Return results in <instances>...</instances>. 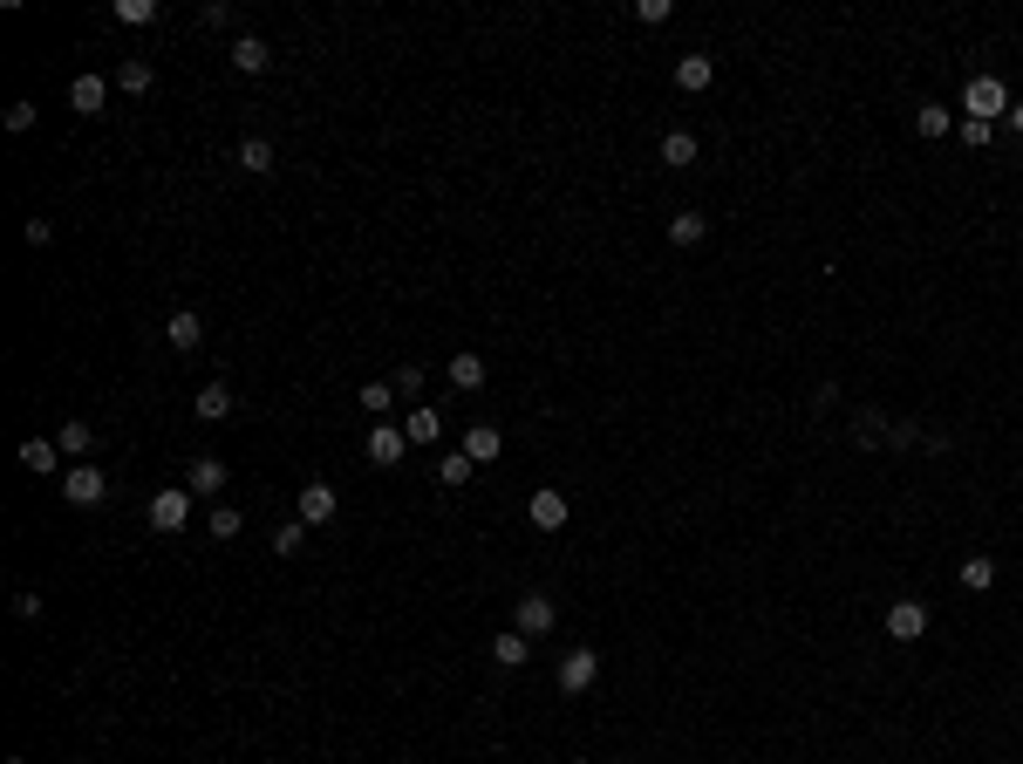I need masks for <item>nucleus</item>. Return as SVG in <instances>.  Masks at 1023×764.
I'll return each mask as SVG.
<instances>
[{"mask_svg":"<svg viewBox=\"0 0 1023 764\" xmlns=\"http://www.w3.org/2000/svg\"><path fill=\"white\" fill-rule=\"evenodd\" d=\"M69 103H76V116H103L110 82H103V76H76V82H69Z\"/></svg>","mask_w":1023,"mask_h":764,"instance_id":"10","label":"nucleus"},{"mask_svg":"<svg viewBox=\"0 0 1023 764\" xmlns=\"http://www.w3.org/2000/svg\"><path fill=\"white\" fill-rule=\"evenodd\" d=\"M553 621H560V608H553L546 594H526V601L512 608V628H519L526 642H539V635H553Z\"/></svg>","mask_w":1023,"mask_h":764,"instance_id":"2","label":"nucleus"},{"mask_svg":"<svg viewBox=\"0 0 1023 764\" xmlns=\"http://www.w3.org/2000/svg\"><path fill=\"white\" fill-rule=\"evenodd\" d=\"M962 110L976 116V123H996V116H1010V89L996 76H969V89H962Z\"/></svg>","mask_w":1023,"mask_h":764,"instance_id":"1","label":"nucleus"},{"mask_svg":"<svg viewBox=\"0 0 1023 764\" xmlns=\"http://www.w3.org/2000/svg\"><path fill=\"white\" fill-rule=\"evenodd\" d=\"M662 164H669V171H689V164H696V137H689V130H669V137H662Z\"/></svg>","mask_w":1023,"mask_h":764,"instance_id":"19","label":"nucleus"},{"mask_svg":"<svg viewBox=\"0 0 1023 764\" xmlns=\"http://www.w3.org/2000/svg\"><path fill=\"white\" fill-rule=\"evenodd\" d=\"M389 389H396V396H417V403H423V369H396V376H389Z\"/></svg>","mask_w":1023,"mask_h":764,"instance_id":"33","label":"nucleus"},{"mask_svg":"<svg viewBox=\"0 0 1023 764\" xmlns=\"http://www.w3.org/2000/svg\"><path fill=\"white\" fill-rule=\"evenodd\" d=\"M239 526H246L239 505H212V539H239Z\"/></svg>","mask_w":1023,"mask_h":764,"instance_id":"32","label":"nucleus"},{"mask_svg":"<svg viewBox=\"0 0 1023 764\" xmlns=\"http://www.w3.org/2000/svg\"><path fill=\"white\" fill-rule=\"evenodd\" d=\"M451 389H485V362L478 355H451Z\"/></svg>","mask_w":1023,"mask_h":764,"instance_id":"25","label":"nucleus"},{"mask_svg":"<svg viewBox=\"0 0 1023 764\" xmlns=\"http://www.w3.org/2000/svg\"><path fill=\"white\" fill-rule=\"evenodd\" d=\"M191 410H198V423H226L232 417V389H226V382H205Z\"/></svg>","mask_w":1023,"mask_h":764,"instance_id":"12","label":"nucleus"},{"mask_svg":"<svg viewBox=\"0 0 1023 764\" xmlns=\"http://www.w3.org/2000/svg\"><path fill=\"white\" fill-rule=\"evenodd\" d=\"M703 232H710V219H703V212H676V219H669V239H676V246H696Z\"/></svg>","mask_w":1023,"mask_h":764,"instance_id":"26","label":"nucleus"},{"mask_svg":"<svg viewBox=\"0 0 1023 764\" xmlns=\"http://www.w3.org/2000/svg\"><path fill=\"white\" fill-rule=\"evenodd\" d=\"M594 676H601V655H594V649H573L567 662H560V689H567V696L594 689Z\"/></svg>","mask_w":1023,"mask_h":764,"instance_id":"8","label":"nucleus"},{"mask_svg":"<svg viewBox=\"0 0 1023 764\" xmlns=\"http://www.w3.org/2000/svg\"><path fill=\"white\" fill-rule=\"evenodd\" d=\"M676 82L696 96V89H710V82H717V62H710V55H682V62H676Z\"/></svg>","mask_w":1023,"mask_h":764,"instance_id":"16","label":"nucleus"},{"mask_svg":"<svg viewBox=\"0 0 1023 764\" xmlns=\"http://www.w3.org/2000/svg\"><path fill=\"white\" fill-rule=\"evenodd\" d=\"M437 485H444V492H457V485H471V458H464V451H451V458H437Z\"/></svg>","mask_w":1023,"mask_h":764,"instance_id":"27","label":"nucleus"},{"mask_svg":"<svg viewBox=\"0 0 1023 764\" xmlns=\"http://www.w3.org/2000/svg\"><path fill=\"white\" fill-rule=\"evenodd\" d=\"M198 28H232V7L226 0H205V7H198Z\"/></svg>","mask_w":1023,"mask_h":764,"instance_id":"34","label":"nucleus"},{"mask_svg":"<svg viewBox=\"0 0 1023 764\" xmlns=\"http://www.w3.org/2000/svg\"><path fill=\"white\" fill-rule=\"evenodd\" d=\"M498 451H505V437H498L492 423H471V430H464V458L471 464H492Z\"/></svg>","mask_w":1023,"mask_h":764,"instance_id":"11","label":"nucleus"},{"mask_svg":"<svg viewBox=\"0 0 1023 764\" xmlns=\"http://www.w3.org/2000/svg\"><path fill=\"white\" fill-rule=\"evenodd\" d=\"M403 451H410L403 423H376V430H369V464H376V471H389V464H403Z\"/></svg>","mask_w":1023,"mask_h":764,"instance_id":"3","label":"nucleus"},{"mask_svg":"<svg viewBox=\"0 0 1023 764\" xmlns=\"http://www.w3.org/2000/svg\"><path fill=\"white\" fill-rule=\"evenodd\" d=\"M1010 130H1017V137H1023V103H1010Z\"/></svg>","mask_w":1023,"mask_h":764,"instance_id":"39","label":"nucleus"},{"mask_svg":"<svg viewBox=\"0 0 1023 764\" xmlns=\"http://www.w3.org/2000/svg\"><path fill=\"white\" fill-rule=\"evenodd\" d=\"M164 342H171V348H198V342H205V321H198L191 307H178V314L164 321Z\"/></svg>","mask_w":1023,"mask_h":764,"instance_id":"13","label":"nucleus"},{"mask_svg":"<svg viewBox=\"0 0 1023 764\" xmlns=\"http://www.w3.org/2000/svg\"><path fill=\"white\" fill-rule=\"evenodd\" d=\"M887 635H894V642H921V635H928V608H921V601H894V608H887Z\"/></svg>","mask_w":1023,"mask_h":764,"instance_id":"6","label":"nucleus"},{"mask_svg":"<svg viewBox=\"0 0 1023 764\" xmlns=\"http://www.w3.org/2000/svg\"><path fill=\"white\" fill-rule=\"evenodd\" d=\"M389 403H396V389H389V382H362V410H369V417H389Z\"/></svg>","mask_w":1023,"mask_h":764,"instance_id":"31","label":"nucleus"},{"mask_svg":"<svg viewBox=\"0 0 1023 764\" xmlns=\"http://www.w3.org/2000/svg\"><path fill=\"white\" fill-rule=\"evenodd\" d=\"M962 587H969V594H989V587H996V560H989V553H969V560H962Z\"/></svg>","mask_w":1023,"mask_h":764,"instance_id":"21","label":"nucleus"},{"mask_svg":"<svg viewBox=\"0 0 1023 764\" xmlns=\"http://www.w3.org/2000/svg\"><path fill=\"white\" fill-rule=\"evenodd\" d=\"M14 614L21 621H41V594H14Z\"/></svg>","mask_w":1023,"mask_h":764,"instance_id":"38","label":"nucleus"},{"mask_svg":"<svg viewBox=\"0 0 1023 764\" xmlns=\"http://www.w3.org/2000/svg\"><path fill=\"white\" fill-rule=\"evenodd\" d=\"M7 130H35V103H7Z\"/></svg>","mask_w":1023,"mask_h":764,"instance_id":"37","label":"nucleus"},{"mask_svg":"<svg viewBox=\"0 0 1023 764\" xmlns=\"http://www.w3.org/2000/svg\"><path fill=\"white\" fill-rule=\"evenodd\" d=\"M55 444H62L69 458H89V451H96V430H89V423H82V417H69V423H62V430H55Z\"/></svg>","mask_w":1023,"mask_h":764,"instance_id":"17","label":"nucleus"},{"mask_svg":"<svg viewBox=\"0 0 1023 764\" xmlns=\"http://www.w3.org/2000/svg\"><path fill=\"white\" fill-rule=\"evenodd\" d=\"M335 505H341L335 485H321V478H314V485H301V505H294V519H301V526H328V519H335Z\"/></svg>","mask_w":1023,"mask_h":764,"instance_id":"4","label":"nucleus"},{"mask_svg":"<svg viewBox=\"0 0 1023 764\" xmlns=\"http://www.w3.org/2000/svg\"><path fill=\"white\" fill-rule=\"evenodd\" d=\"M116 21H123V28H151L157 0H116Z\"/></svg>","mask_w":1023,"mask_h":764,"instance_id":"30","label":"nucleus"},{"mask_svg":"<svg viewBox=\"0 0 1023 764\" xmlns=\"http://www.w3.org/2000/svg\"><path fill=\"white\" fill-rule=\"evenodd\" d=\"M635 14H642V28H662V21H669V14H676V7H669V0H642V7H635Z\"/></svg>","mask_w":1023,"mask_h":764,"instance_id":"36","label":"nucleus"},{"mask_svg":"<svg viewBox=\"0 0 1023 764\" xmlns=\"http://www.w3.org/2000/svg\"><path fill=\"white\" fill-rule=\"evenodd\" d=\"M232 69H239V76H266V69H273V48H266L260 35H239L232 41Z\"/></svg>","mask_w":1023,"mask_h":764,"instance_id":"9","label":"nucleus"},{"mask_svg":"<svg viewBox=\"0 0 1023 764\" xmlns=\"http://www.w3.org/2000/svg\"><path fill=\"white\" fill-rule=\"evenodd\" d=\"M239 171L266 178V171H273V144H266V137H246V144H239Z\"/></svg>","mask_w":1023,"mask_h":764,"instance_id":"22","label":"nucleus"},{"mask_svg":"<svg viewBox=\"0 0 1023 764\" xmlns=\"http://www.w3.org/2000/svg\"><path fill=\"white\" fill-rule=\"evenodd\" d=\"M989 137H996V123H976V116H962V144H969V151H983Z\"/></svg>","mask_w":1023,"mask_h":764,"instance_id":"35","label":"nucleus"},{"mask_svg":"<svg viewBox=\"0 0 1023 764\" xmlns=\"http://www.w3.org/2000/svg\"><path fill=\"white\" fill-rule=\"evenodd\" d=\"M185 519H191V492H157L151 498V526H157V533H185Z\"/></svg>","mask_w":1023,"mask_h":764,"instance_id":"7","label":"nucleus"},{"mask_svg":"<svg viewBox=\"0 0 1023 764\" xmlns=\"http://www.w3.org/2000/svg\"><path fill=\"white\" fill-rule=\"evenodd\" d=\"M526 655H532V642H526V635H519V628H505V635H498V642H492V662H498V669H519Z\"/></svg>","mask_w":1023,"mask_h":764,"instance_id":"18","label":"nucleus"},{"mask_svg":"<svg viewBox=\"0 0 1023 764\" xmlns=\"http://www.w3.org/2000/svg\"><path fill=\"white\" fill-rule=\"evenodd\" d=\"M7 764H28V758H7Z\"/></svg>","mask_w":1023,"mask_h":764,"instance_id":"40","label":"nucleus"},{"mask_svg":"<svg viewBox=\"0 0 1023 764\" xmlns=\"http://www.w3.org/2000/svg\"><path fill=\"white\" fill-rule=\"evenodd\" d=\"M191 492H226V458H198V464H191Z\"/></svg>","mask_w":1023,"mask_h":764,"instance_id":"23","label":"nucleus"},{"mask_svg":"<svg viewBox=\"0 0 1023 764\" xmlns=\"http://www.w3.org/2000/svg\"><path fill=\"white\" fill-rule=\"evenodd\" d=\"M62 498H69V505H103V498H110V485H103V471H96V464H76V471L62 478Z\"/></svg>","mask_w":1023,"mask_h":764,"instance_id":"5","label":"nucleus"},{"mask_svg":"<svg viewBox=\"0 0 1023 764\" xmlns=\"http://www.w3.org/2000/svg\"><path fill=\"white\" fill-rule=\"evenodd\" d=\"M301 546H307V526H301V519H287V526H273V553H280V560H294Z\"/></svg>","mask_w":1023,"mask_h":764,"instance_id":"29","label":"nucleus"},{"mask_svg":"<svg viewBox=\"0 0 1023 764\" xmlns=\"http://www.w3.org/2000/svg\"><path fill=\"white\" fill-rule=\"evenodd\" d=\"M914 130H921V137H948V130H955V116H948L942 103H921V110H914Z\"/></svg>","mask_w":1023,"mask_h":764,"instance_id":"24","label":"nucleus"},{"mask_svg":"<svg viewBox=\"0 0 1023 764\" xmlns=\"http://www.w3.org/2000/svg\"><path fill=\"white\" fill-rule=\"evenodd\" d=\"M403 437H410V444H437V437H444V417H437L430 403H417V410L403 417Z\"/></svg>","mask_w":1023,"mask_h":764,"instance_id":"15","label":"nucleus"},{"mask_svg":"<svg viewBox=\"0 0 1023 764\" xmlns=\"http://www.w3.org/2000/svg\"><path fill=\"white\" fill-rule=\"evenodd\" d=\"M151 62H137V55H130V62H123V69H116V89H130V96H144V89H151Z\"/></svg>","mask_w":1023,"mask_h":764,"instance_id":"28","label":"nucleus"},{"mask_svg":"<svg viewBox=\"0 0 1023 764\" xmlns=\"http://www.w3.org/2000/svg\"><path fill=\"white\" fill-rule=\"evenodd\" d=\"M532 526H539V533H560V526H567V498H560V492H532Z\"/></svg>","mask_w":1023,"mask_h":764,"instance_id":"14","label":"nucleus"},{"mask_svg":"<svg viewBox=\"0 0 1023 764\" xmlns=\"http://www.w3.org/2000/svg\"><path fill=\"white\" fill-rule=\"evenodd\" d=\"M21 464H28V471H41V478H48V471H55V464H62V444H48V437H28V444H21Z\"/></svg>","mask_w":1023,"mask_h":764,"instance_id":"20","label":"nucleus"}]
</instances>
